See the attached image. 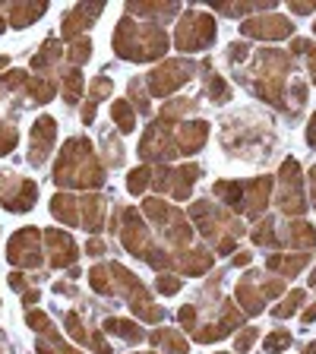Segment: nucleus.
<instances>
[{"label": "nucleus", "instance_id": "obj_58", "mask_svg": "<svg viewBox=\"0 0 316 354\" xmlns=\"http://www.w3.org/2000/svg\"><path fill=\"white\" fill-rule=\"evenodd\" d=\"M304 354H316V342H310V345L304 348Z\"/></svg>", "mask_w": 316, "mask_h": 354}, {"label": "nucleus", "instance_id": "obj_16", "mask_svg": "<svg viewBox=\"0 0 316 354\" xmlns=\"http://www.w3.org/2000/svg\"><path fill=\"white\" fill-rule=\"evenodd\" d=\"M209 140V124L206 120H193V124H184L180 130H177V146H180V152H199L203 149V142Z\"/></svg>", "mask_w": 316, "mask_h": 354}, {"label": "nucleus", "instance_id": "obj_53", "mask_svg": "<svg viewBox=\"0 0 316 354\" xmlns=\"http://www.w3.org/2000/svg\"><path fill=\"white\" fill-rule=\"evenodd\" d=\"M307 142L316 149V114H313V120H310V130H307Z\"/></svg>", "mask_w": 316, "mask_h": 354}, {"label": "nucleus", "instance_id": "obj_20", "mask_svg": "<svg viewBox=\"0 0 316 354\" xmlns=\"http://www.w3.org/2000/svg\"><path fill=\"white\" fill-rule=\"evenodd\" d=\"M51 215L64 225H80V203H76L70 193H57L51 199Z\"/></svg>", "mask_w": 316, "mask_h": 354}, {"label": "nucleus", "instance_id": "obj_39", "mask_svg": "<svg viewBox=\"0 0 316 354\" xmlns=\"http://www.w3.org/2000/svg\"><path fill=\"white\" fill-rule=\"evenodd\" d=\"M66 329H70V335H73L76 342H82V345L92 342V335L86 332V326L80 323V313H66Z\"/></svg>", "mask_w": 316, "mask_h": 354}, {"label": "nucleus", "instance_id": "obj_1", "mask_svg": "<svg viewBox=\"0 0 316 354\" xmlns=\"http://www.w3.org/2000/svg\"><path fill=\"white\" fill-rule=\"evenodd\" d=\"M54 180L64 187H98L102 184V165L95 162L92 142L73 136L66 140L57 165H54Z\"/></svg>", "mask_w": 316, "mask_h": 354}, {"label": "nucleus", "instance_id": "obj_28", "mask_svg": "<svg viewBox=\"0 0 316 354\" xmlns=\"http://www.w3.org/2000/svg\"><path fill=\"white\" fill-rule=\"evenodd\" d=\"M212 266V257H209V250H193L187 253L184 259H180V269H184V275H203Z\"/></svg>", "mask_w": 316, "mask_h": 354}, {"label": "nucleus", "instance_id": "obj_33", "mask_svg": "<svg viewBox=\"0 0 316 354\" xmlns=\"http://www.w3.org/2000/svg\"><path fill=\"white\" fill-rule=\"evenodd\" d=\"M149 180H152V171L142 165V168H136V171H130V174H127V190H130V193H142L149 187Z\"/></svg>", "mask_w": 316, "mask_h": 354}, {"label": "nucleus", "instance_id": "obj_23", "mask_svg": "<svg viewBox=\"0 0 316 354\" xmlns=\"http://www.w3.org/2000/svg\"><path fill=\"white\" fill-rule=\"evenodd\" d=\"M60 54H64V48H60L57 38H48V41L41 44V51L32 57V70H48L51 64H57Z\"/></svg>", "mask_w": 316, "mask_h": 354}, {"label": "nucleus", "instance_id": "obj_57", "mask_svg": "<svg viewBox=\"0 0 316 354\" xmlns=\"http://www.w3.org/2000/svg\"><path fill=\"white\" fill-rule=\"evenodd\" d=\"M0 32H7V13H3V7H0Z\"/></svg>", "mask_w": 316, "mask_h": 354}, {"label": "nucleus", "instance_id": "obj_3", "mask_svg": "<svg viewBox=\"0 0 316 354\" xmlns=\"http://www.w3.org/2000/svg\"><path fill=\"white\" fill-rule=\"evenodd\" d=\"M215 41V19L203 10H187L177 22V48L184 54L203 51Z\"/></svg>", "mask_w": 316, "mask_h": 354}, {"label": "nucleus", "instance_id": "obj_51", "mask_svg": "<svg viewBox=\"0 0 316 354\" xmlns=\"http://www.w3.org/2000/svg\"><path fill=\"white\" fill-rule=\"evenodd\" d=\"M10 288H16V291H22V288H26V275H10Z\"/></svg>", "mask_w": 316, "mask_h": 354}, {"label": "nucleus", "instance_id": "obj_54", "mask_svg": "<svg viewBox=\"0 0 316 354\" xmlns=\"http://www.w3.org/2000/svg\"><path fill=\"white\" fill-rule=\"evenodd\" d=\"M313 319H316V304L310 310H304V323H313Z\"/></svg>", "mask_w": 316, "mask_h": 354}, {"label": "nucleus", "instance_id": "obj_50", "mask_svg": "<svg viewBox=\"0 0 316 354\" xmlns=\"http://www.w3.org/2000/svg\"><path fill=\"white\" fill-rule=\"evenodd\" d=\"M86 253H92V257H102V253H104V241H102V237H92V241L86 243Z\"/></svg>", "mask_w": 316, "mask_h": 354}, {"label": "nucleus", "instance_id": "obj_46", "mask_svg": "<svg viewBox=\"0 0 316 354\" xmlns=\"http://www.w3.org/2000/svg\"><path fill=\"white\" fill-rule=\"evenodd\" d=\"M180 323H184L187 332L196 329V307H180Z\"/></svg>", "mask_w": 316, "mask_h": 354}, {"label": "nucleus", "instance_id": "obj_12", "mask_svg": "<svg viewBox=\"0 0 316 354\" xmlns=\"http://www.w3.org/2000/svg\"><path fill=\"white\" fill-rule=\"evenodd\" d=\"M44 243H48V253H51L54 269H66V266H73L76 257H80L73 237L66 234V231H48V234H44Z\"/></svg>", "mask_w": 316, "mask_h": 354}, {"label": "nucleus", "instance_id": "obj_56", "mask_svg": "<svg viewBox=\"0 0 316 354\" xmlns=\"http://www.w3.org/2000/svg\"><path fill=\"white\" fill-rule=\"evenodd\" d=\"M310 70H313V82H316V48H310Z\"/></svg>", "mask_w": 316, "mask_h": 354}, {"label": "nucleus", "instance_id": "obj_55", "mask_svg": "<svg viewBox=\"0 0 316 354\" xmlns=\"http://www.w3.org/2000/svg\"><path fill=\"white\" fill-rule=\"evenodd\" d=\"M247 263H250V253H237L234 257V266H247Z\"/></svg>", "mask_w": 316, "mask_h": 354}, {"label": "nucleus", "instance_id": "obj_60", "mask_svg": "<svg viewBox=\"0 0 316 354\" xmlns=\"http://www.w3.org/2000/svg\"><path fill=\"white\" fill-rule=\"evenodd\" d=\"M219 354H228V351H219Z\"/></svg>", "mask_w": 316, "mask_h": 354}, {"label": "nucleus", "instance_id": "obj_41", "mask_svg": "<svg viewBox=\"0 0 316 354\" xmlns=\"http://www.w3.org/2000/svg\"><path fill=\"white\" fill-rule=\"evenodd\" d=\"M206 92L215 98V102H228V86H225V80L221 76H209V86H206Z\"/></svg>", "mask_w": 316, "mask_h": 354}, {"label": "nucleus", "instance_id": "obj_49", "mask_svg": "<svg viewBox=\"0 0 316 354\" xmlns=\"http://www.w3.org/2000/svg\"><path fill=\"white\" fill-rule=\"evenodd\" d=\"M316 10V3H307V0H295L291 3V13H297V16H307V13H313Z\"/></svg>", "mask_w": 316, "mask_h": 354}, {"label": "nucleus", "instance_id": "obj_47", "mask_svg": "<svg viewBox=\"0 0 316 354\" xmlns=\"http://www.w3.org/2000/svg\"><path fill=\"white\" fill-rule=\"evenodd\" d=\"M243 57H247V44H243V41L231 44V48H228V60H231V64H241Z\"/></svg>", "mask_w": 316, "mask_h": 354}, {"label": "nucleus", "instance_id": "obj_10", "mask_svg": "<svg viewBox=\"0 0 316 354\" xmlns=\"http://www.w3.org/2000/svg\"><path fill=\"white\" fill-rule=\"evenodd\" d=\"M54 142H57V120L41 114L32 127V140H29V162L32 165H44V158L51 155Z\"/></svg>", "mask_w": 316, "mask_h": 354}, {"label": "nucleus", "instance_id": "obj_15", "mask_svg": "<svg viewBox=\"0 0 316 354\" xmlns=\"http://www.w3.org/2000/svg\"><path fill=\"white\" fill-rule=\"evenodd\" d=\"M279 243H285V247H297L301 253H307V250H313L316 231L310 228L307 221H291V225L279 234Z\"/></svg>", "mask_w": 316, "mask_h": 354}, {"label": "nucleus", "instance_id": "obj_18", "mask_svg": "<svg viewBox=\"0 0 316 354\" xmlns=\"http://www.w3.org/2000/svg\"><path fill=\"white\" fill-rule=\"evenodd\" d=\"M44 10H48V3H10V7H3V13H7V22L13 26V29H22V26H29V22H35L38 16H44Z\"/></svg>", "mask_w": 316, "mask_h": 354}, {"label": "nucleus", "instance_id": "obj_59", "mask_svg": "<svg viewBox=\"0 0 316 354\" xmlns=\"http://www.w3.org/2000/svg\"><path fill=\"white\" fill-rule=\"evenodd\" d=\"M7 60H10V57H0V66H7Z\"/></svg>", "mask_w": 316, "mask_h": 354}, {"label": "nucleus", "instance_id": "obj_17", "mask_svg": "<svg viewBox=\"0 0 316 354\" xmlns=\"http://www.w3.org/2000/svg\"><path fill=\"white\" fill-rule=\"evenodd\" d=\"M237 304H241L247 313H259L263 310V304H266V295H263V285L257 281V275H247V279L237 285Z\"/></svg>", "mask_w": 316, "mask_h": 354}, {"label": "nucleus", "instance_id": "obj_45", "mask_svg": "<svg viewBox=\"0 0 316 354\" xmlns=\"http://www.w3.org/2000/svg\"><path fill=\"white\" fill-rule=\"evenodd\" d=\"M259 339V329H243L234 339V351H250V345Z\"/></svg>", "mask_w": 316, "mask_h": 354}, {"label": "nucleus", "instance_id": "obj_13", "mask_svg": "<svg viewBox=\"0 0 316 354\" xmlns=\"http://www.w3.org/2000/svg\"><path fill=\"white\" fill-rule=\"evenodd\" d=\"M269 196H272V177H259V180L243 184V212L250 218H259L269 206Z\"/></svg>", "mask_w": 316, "mask_h": 354}, {"label": "nucleus", "instance_id": "obj_32", "mask_svg": "<svg viewBox=\"0 0 316 354\" xmlns=\"http://www.w3.org/2000/svg\"><path fill=\"white\" fill-rule=\"evenodd\" d=\"M304 297H307L304 291H291V295H288V301H281L279 307L272 310V317H275V319H288V317H291V313H295V310L304 304Z\"/></svg>", "mask_w": 316, "mask_h": 354}, {"label": "nucleus", "instance_id": "obj_36", "mask_svg": "<svg viewBox=\"0 0 316 354\" xmlns=\"http://www.w3.org/2000/svg\"><path fill=\"white\" fill-rule=\"evenodd\" d=\"M291 345V335H288V332H281V329H275V332H269V335H266V342H263V348L269 354H275V351H285V348Z\"/></svg>", "mask_w": 316, "mask_h": 354}, {"label": "nucleus", "instance_id": "obj_21", "mask_svg": "<svg viewBox=\"0 0 316 354\" xmlns=\"http://www.w3.org/2000/svg\"><path fill=\"white\" fill-rule=\"evenodd\" d=\"M307 263H310L307 253H295V257H269V263H266V266H269L272 272L285 275V279H295V275L301 272Z\"/></svg>", "mask_w": 316, "mask_h": 354}, {"label": "nucleus", "instance_id": "obj_30", "mask_svg": "<svg viewBox=\"0 0 316 354\" xmlns=\"http://www.w3.org/2000/svg\"><path fill=\"white\" fill-rule=\"evenodd\" d=\"M89 281L95 288L98 295H114V281H111V266H95L89 272Z\"/></svg>", "mask_w": 316, "mask_h": 354}, {"label": "nucleus", "instance_id": "obj_52", "mask_svg": "<svg viewBox=\"0 0 316 354\" xmlns=\"http://www.w3.org/2000/svg\"><path fill=\"white\" fill-rule=\"evenodd\" d=\"M38 297H41V295L32 288V291H26V295H22V301H26V307H32V304H38Z\"/></svg>", "mask_w": 316, "mask_h": 354}, {"label": "nucleus", "instance_id": "obj_44", "mask_svg": "<svg viewBox=\"0 0 316 354\" xmlns=\"http://www.w3.org/2000/svg\"><path fill=\"white\" fill-rule=\"evenodd\" d=\"M111 92V80H104V76H98L95 82H92V88H89V102H102L104 95Z\"/></svg>", "mask_w": 316, "mask_h": 354}, {"label": "nucleus", "instance_id": "obj_22", "mask_svg": "<svg viewBox=\"0 0 316 354\" xmlns=\"http://www.w3.org/2000/svg\"><path fill=\"white\" fill-rule=\"evenodd\" d=\"M152 345L165 348L168 354H187V351H190L187 339L180 335V332H174V329H158V332H152Z\"/></svg>", "mask_w": 316, "mask_h": 354}, {"label": "nucleus", "instance_id": "obj_35", "mask_svg": "<svg viewBox=\"0 0 316 354\" xmlns=\"http://www.w3.org/2000/svg\"><path fill=\"white\" fill-rule=\"evenodd\" d=\"M272 231H275V221L272 218H263L257 225V231H253V243H263V247L279 243V234H272Z\"/></svg>", "mask_w": 316, "mask_h": 354}, {"label": "nucleus", "instance_id": "obj_7", "mask_svg": "<svg viewBox=\"0 0 316 354\" xmlns=\"http://www.w3.org/2000/svg\"><path fill=\"white\" fill-rule=\"evenodd\" d=\"M295 32L291 19L279 13H259V16H250L243 19V35L247 38H266V41H279V38H288Z\"/></svg>", "mask_w": 316, "mask_h": 354}, {"label": "nucleus", "instance_id": "obj_9", "mask_svg": "<svg viewBox=\"0 0 316 354\" xmlns=\"http://www.w3.org/2000/svg\"><path fill=\"white\" fill-rule=\"evenodd\" d=\"M140 155L146 158V162H152V158H174V142H171V124H165V120H152V127L146 130V136H142L140 142Z\"/></svg>", "mask_w": 316, "mask_h": 354}, {"label": "nucleus", "instance_id": "obj_43", "mask_svg": "<svg viewBox=\"0 0 316 354\" xmlns=\"http://www.w3.org/2000/svg\"><path fill=\"white\" fill-rule=\"evenodd\" d=\"M13 146H16V130H13V124H0V155L13 152Z\"/></svg>", "mask_w": 316, "mask_h": 354}, {"label": "nucleus", "instance_id": "obj_27", "mask_svg": "<svg viewBox=\"0 0 316 354\" xmlns=\"http://www.w3.org/2000/svg\"><path fill=\"white\" fill-rule=\"evenodd\" d=\"M111 118H114V124L120 127V133H133V130H136V114H133V104L130 102H114V104H111Z\"/></svg>", "mask_w": 316, "mask_h": 354}, {"label": "nucleus", "instance_id": "obj_11", "mask_svg": "<svg viewBox=\"0 0 316 354\" xmlns=\"http://www.w3.org/2000/svg\"><path fill=\"white\" fill-rule=\"evenodd\" d=\"M124 221H127V225H124V243H127V250L136 253V257H142V259H149V253H152L155 247H152V237H149V231H146V225H142L140 212H136V209H127Z\"/></svg>", "mask_w": 316, "mask_h": 354}, {"label": "nucleus", "instance_id": "obj_19", "mask_svg": "<svg viewBox=\"0 0 316 354\" xmlns=\"http://www.w3.org/2000/svg\"><path fill=\"white\" fill-rule=\"evenodd\" d=\"M104 212H108L104 199H98V196H86V199L80 203V225H86L89 231H98V228H102Z\"/></svg>", "mask_w": 316, "mask_h": 354}, {"label": "nucleus", "instance_id": "obj_8", "mask_svg": "<svg viewBox=\"0 0 316 354\" xmlns=\"http://www.w3.org/2000/svg\"><path fill=\"white\" fill-rule=\"evenodd\" d=\"M196 177H199L196 165H184V168H177V171L158 168V171H155L152 184L158 187V190H168L174 199H187V196H190V190H193V180H196Z\"/></svg>", "mask_w": 316, "mask_h": 354}, {"label": "nucleus", "instance_id": "obj_42", "mask_svg": "<svg viewBox=\"0 0 316 354\" xmlns=\"http://www.w3.org/2000/svg\"><path fill=\"white\" fill-rule=\"evenodd\" d=\"M26 323L32 326V329H38L41 335H51V319L44 317V313H38V310H32V313H26Z\"/></svg>", "mask_w": 316, "mask_h": 354}, {"label": "nucleus", "instance_id": "obj_2", "mask_svg": "<svg viewBox=\"0 0 316 354\" xmlns=\"http://www.w3.org/2000/svg\"><path fill=\"white\" fill-rule=\"evenodd\" d=\"M114 51L127 60H155L168 51V35L158 26H136L130 16L118 22V35H114Z\"/></svg>", "mask_w": 316, "mask_h": 354}, {"label": "nucleus", "instance_id": "obj_14", "mask_svg": "<svg viewBox=\"0 0 316 354\" xmlns=\"http://www.w3.org/2000/svg\"><path fill=\"white\" fill-rule=\"evenodd\" d=\"M102 3H80V7H73L70 13L64 16V35L73 41V38H80V29H89L92 22L102 16Z\"/></svg>", "mask_w": 316, "mask_h": 354}, {"label": "nucleus", "instance_id": "obj_4", "mask_svg": "<svg viewBox=\"0 0 316 354\" xmlns=\"http://www.w3.org/2000/svg\"><path fill=\"white\" fill-rule=\"evenodd\" d=\"M193 73V64L190 60H168V64L155 66L152 73L146 76V86L152 95H171L174 88H180Z\"/></svg>", "mask_w": 316, "mask_h": 354}, {"label": "nucleus", "instance_id": "obj_24", "mask_svg": "<svg viewBox=\"0 0 316 354\" xmlns=\"http://www.w3.org/2000/svg\"><path fill=\"white\" fill-rule=\"evenodd\" d=\"M130 13L133 16H146V19L155 22H162V19H171V16L177 13L174 3H165V7H155V3H130Z\"/></svg>", "mask_w": 316, "mask_h": 354}, {"label": "nucleus", "instance_id": "obj_40", "mask_svg": "<svg viewBox=\"0 0 316 354\" xmlns=\"http://www.w3.org/2000/svg\"><path fill=\"white\" fill-rule=\"evenodd\" d=\"M155 288H158L162 295H177V291L184 288V281L177 279V275H171V272H162L158 275V281H155Z\"/></svg>", "mask_w": 316, "mask_h": 354}, {"label": "nucleus", "instance_id": "obj_26", "mask_svg": "<svg viewBox=\"0 0 316 354\" xmlns=\"http://www.w3.org/2000/svg\"><path fill=\"white\" fill-rule=\"evenodd\" d=\"M104 329H108V332H118L120 339H127V342H140L142 339V329L133 323V319L111 317V319H104Z\"/></svg>", "mask_w": 316, "mask_h": 354}, {"label": "nucleus", "instance_id": "obj_34", "mask_svg": "<svg viewBox=\"0 0 316 354\" xmlns=\"http://www.w3.org/2000/svg\"><path fill=\"white\" fill-rule=\"evenodd\" d=\"M80 88H82V73L73 66V70H70V73L64 76V98H66L70 104H73L76 98H80Z\"/></svg>", "mask_w": 316, "mask_h": 354}, {"label": "nucleus", "instance_id": "obj_5", "mask_svg": "<svg viewBox=\"0 0 316 354\" xmlns=\"http://www.w3.org/2000/svg\"><path fill=\"white\" fill-rule=\"evenodd\" d=\"M7 259L13 266H26V269L41 266V234H38V228L16 231L7 243Z\"/></svg>", "mask_w": 316, "mask_h": 354}, {"label": "nucleus", "instance_id": "obj_48", "mask_svg": "<svg viewBox=\"0 0 316 354\" xmlns=\"http://www.w3.org/2000/svg\"><path fill=\"white\" fill-rule=\"evenodd\" d=\"M130 95L136 98V104H140V111H149V98H146V92L140 88V82H130Z\"/></svg>", "mask_w": 316, "mask_h": 354}, {"label": "nucleus", "instance_id": "obj_29", "mask_svg": "<svg viewBox=\"0 0 316 354\" xmlns=\"http://www.w3.org/2000/svg\"><path fill=\"white\" fill-rule=\"evenodd\" d=\"M215 196L225 199L231 209H243V184H231V180H219L215 184Z\"/></svg>", "mask_w": 316, "mask_h": 354}, {"label": "nucleus", "instance_id": "obj_31", "mask_svg": "<svg viewBox=\"0 0 316 354\" xmlns=\"http://www.w3.org/2000/svg\"><path fill=\"white\" fill-rule=\"evenodd\" d=\"M29 92H32V98H35L38 104H44V102H51V95L57 92V82L54 80H32Z\"/></svg>", "mask_w": 316, "mask_h": 354}, {"label": "nucleus", "instance_id": "obj_61", "mask_svg": "<svg viewBox=\"0 0 316 354\" xmlns=\"http://www.w3.org/2000/svg\"><path fill=\"white\" fill-rule=\"evenodd\" d=\"M313 32H316V26H313Z\"/></svg>", "mask_w": 316, "mask_h": 354}, {"label": "nucleus", "instance_id": "obj_6", "mask_svg": "<svg viewBox=\"0 0 316 354\" xmlns=\"http://www.w3.org/2000/svg\"><path fill=\"white\" fill-rule=\"evenodd\" d=\"M281 209L291 215H301L307 209V199H304V180H301V165L295 158H285L281 165V196H279Z\"/></svg>", "mask_w": 316, "mask_h": 354}, {"label": "nucleus", "instance_id": "obj_25", "mask_svg": "<svg viewBox=\"0 0 316 354\" xmlns=\"http://www.w3.org/2000/svg\"><path fill=\"white\" fill-rule=\"evenodd\" d=\"M35 196H38V187H35V180H22V187L16 190V196L10 199V212H29L32 209V203H35Z\"/></svg>", "mask_w": 316, "mask_h": 354}, {"label": "nucleus", "instance_id": "obj_38", "mask_svg": "<svg viewBox=\"0 0 316 354\" xmlns=\"http://www.w3.org/2000/svg\"><path fill=\"white\" fill-rule=\"evenodd\" d=\"M89 54H92V41H89V38H73V41H70V60H73V64H86Z\"/></svg>", "mask_w": 316, "mask_h": 354}, {"label": "nucleus", "instance_id": "obj_37", "mask_svg": "<svg viewBox=\"0 0 316 354\" xmlns=\"http://www.w3.org/2000/svg\"><path fill=\"white\" fill-rule=\"evenodd\" d=\"M190 108H193L190 102H171V104H165V108H162L158 120H165V124H174V120H177V118H184V114H187Z\"/></svg>", "mask_w": 316, "mask_h": 354}]
</instances>
